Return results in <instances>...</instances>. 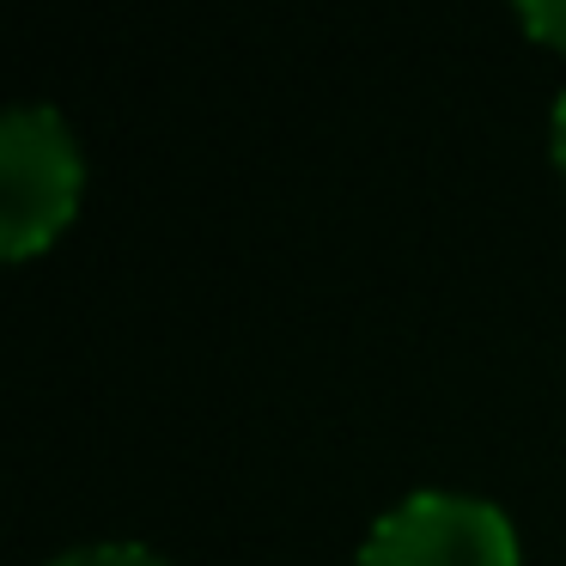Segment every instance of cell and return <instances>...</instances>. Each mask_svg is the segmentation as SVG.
I'll list each match as a JSON object with an SVG mask.
<instances>
[{
    "label": "cell",
    "mask_w": 566,
    "mask_h": 566,
    "mask_svg": "<svg viewBox=\"0 0 566 566\" xmlns=\"http://www.w3.org/2000/svg\"><path fill=\"white\" fill-rule=\"evenodd\" d=\"M86 196V153L55 104L0 116V256L25 262L67 232Z\"/></svg>",
    "instance_id": "cell-1"
},
{
    "label": "cell",
    "mask_w": 566,
    "mask_h": 566,
    "mask_svg": "<svg viewBox=\"0 0 566 566\" xmlns=\"http://www.w3.org/2000/svg\"><path fill=\"white\" fill-rule=\"evenodd\" d=\"M354 566H517V530L481 493L415 488L378 512Z\"/></svg>",
    "instance_id": "cell-2"
},
{
    "label": "cell",
    "mask_w": 566,
    "mask_h": 566,
    "mask_svg": "<svg viewBox=\"0 0 566 566\" xmlns=\"http://www.w3.org/2000/svg\"><path fill=\"white\" fill-rule=\"evenodd\" d=\"M548 140H554V171H560V184H566V86H560V98H554V116H548Z\"/></svg>",
    "instance_id": "cell-5"
},
{
    "label": "cell",
    "mask_w": 566,
    "mask_h": 566,
    "mask_svg": "<svg viewBox=\"0 0 566 566\" xmlns=\"http://www.w3.org/2000/svg\"><path fill=\"white\" fill-rule=\"evenodd\" d=\"M43 566H177L171 554L147 548V542H123V536H104V542H74V548L50 554Z\"/></svg>",
    "instance_id": "cell-3"
},
{
    "label": "cell",
    "mask_w": 566,
    "mask_h": 566,
    "mask_svg": "<svg viewBox=\"0 0 566 566\" xmlns=\"http://www.w3.org/2000/svg\"><path fill=\"white\" fill-rule=\"evenodd\" d=\"M517 25L536 43H548V50L566 55V0H517Z\"/></svg>",
    "instance_id": "cell-4"
}]
</instances>
